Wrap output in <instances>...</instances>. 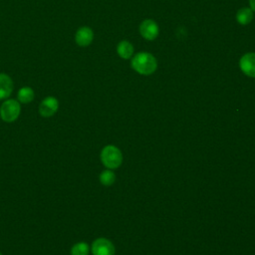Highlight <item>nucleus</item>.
Wrapping results in <instances>:
<instances>
[{
	"label": "nucleus",
	"instance_id": "ddd939ff",
	"mask_svg": "<svg viewBox=\"0 0 255 255\" xmlns=\"http://www.w3.org/2000/svg\"><path fill=\"white\" fill-rule=\"evenodd\" d=\"M90 247L86 242H78L71 248V255H89Z\"/></svg>",
	"mask_w": 255,
	"mask_h": 255
},
{
	"label": "nucleus",
	"instance_id": "0eeeda50",
	"mask_svg": "<svg viewBox=\"0 0 255 255\" xmlns=\"http://www.w3.org/2000/svg\"><path fill=\"white\" fill-rule=\"evenodd\" d=\"M239 67L246 76L255 78V53L249 52L244 54L240 58Z\"/></svg>",
	"mask_w": 255,
	"mask_h": 255
},
{
	"label": "nucleus",
	"instance_id": "7ed1b4c3",
	"mask_svg": "<svg viewBox=\"0 0 255 255\" xmlns=\"http://www.w3.org/2000/svg\"><path fill=\"white\" fill-rule=\"evenodd\" d=\"M21 113V107L18 101L9 99L3 102L0 107V117L6 123H12L18 119Z\"/></svg>",
	"mask_w": 255,
	"mask_h": 255
},
{
	"label": "nucleus",
	"instance_id": "f8f14e48",
	"mask_svg": "<svg viewBox=\"0 0 255 255\" xmlns=\"http://www.w3.org/2000/svg\"><path fill=\"white\" fill-rule=\"evenodd\" d=\"M18 101L22 104H29L34 99V91L30 87H23L18 91Z\"/></svg>",
	"mask_w": 255,
	"mask_h": 255
},
{
	"label": "nucleus",
	"instance_id": "9b49d317",
	"mask_svg": "<svg viewBox=\"0 0 255 255\" xmlns=\"http://www.w3.org/2000/svg\"><path fill=\"white\" fill-rule=\"evenodd\" d=\"M253 19V11L248 7L240 8L236 13V20L240 25H248Z\"/></svg>",
	"mask_w": 255,
	"mask_h": 255
},
{
	"label": "nucleus",
	"instance_id": "423d86ee",
	"mask_svg": "<svg viewBox=\"0 0 255 255\" xmlns=\"http://www.w3.org/2000/svg\"><path fill=\"white\" fill-rule=\"evenodd\" d=\"M59 108V102L55 97H46L39 106V114L44 118L54 116Z\"/></svg>",
	"mask_w": 255,
	"mask_h": 255
},
{
	"label": "nucleus",
	"instance_id": "f03ea898",
	"mask_svg": "<svg viewBox=\"0 0 255 255\" xmlns=\"http://www.w3.org/2000/svg\"><path fill=\"white\" fill-rule=\"evenodd\" d=\"M101 160L106 167L114 169L122 164L123 154L115 145H107L101 151Z\"/></svg>",
	"mask_w": 255,
	"mask_h": 255
},
{
	"label": "nucleus",
	"instance_id": "2eb2a0df",
	"mask_svg": "<svg viewBox=\"0 0 255 255\" xmlns=\"http://www.w3.org/2000/svg\"><path fill=\"white\" fill-rule=\"evenodd\" d=\"M249 5H250V9L255 12V0H249Z\"/></svg>",
	"mask_w": 255,
	"mask_h": 255
},
{
	"label": "nucleus",
	"instance_id": "39448f33",
	"mask_svg": "<svg viewBox=\"0 0 255 255\" xmlns=\"http://www.w3.org/2000/svg\"><path fill=\"white\" fill-rule=\"evenodd\" d=\"M93 255H115L116 250L113 243L106 238H98L92 244Z\"/></svg>",
	"mask_w": 255,
	"mask_h": 255
},
{
	"label": "nucleus",
	"instance_id": "9d476101",
	"mask_svg": "<svg viewBox=\"0 0 255 255\" xmlns=\"http://www.w3.org/2000/svg\"><path fill=\"white\" fill-rule=\"evenodd\" d=\"M117 53L123 59H129L133 54V46L128 41L123 40L117 46Z\"/></svg>",
	"mask_w": 255,
	"mask_h": 255
},
{
	"label": "nucleus",
	"instance_id": "4468645a",
	"mask_svg": "<svg viewBox=\"0 0 255 255\" xmlns=\"http://www.w3.org/2000/svg\"><path fill=\"white\" fill-rule=\"evenodd\" d=\"M115 180H116V174L110 169L104 170L100 174V181L102 184H104L106 186L112 185L115 182Z\"/></svg>",
	"mask_w": 255,
	"mask_h": 255
},
{
	"label": "nucleus",
	"instance_id": "f257e3e1",
	"mask_svg": "<svg viewBox=\"0 0 255 255\" xmlns=\"http://www.w3.org/2000/svg\"><path fill=\"white\" fill-rule=\"evenodd\" d=\"M130 66L136 73L143 76H149L157 69V61L150 53L140 52L132 57Z\"/></svg>",
	"mask_w": 255,
	"mask_h": 255
},
{
	"label": "nucleus",
	"instance_id": "20e7f679",
	"mask_svg": "<svg viewBox=\"0 0 255 255\" xmlns=\"http://www.w3.org/2000/svg\"><path fill=\"white\" fill-rule=\"evenodd\" d=\"M159 33L158 25L152 19H145L139 25V34L148 41L154 40Z\"/></svg>",
	"mask_w": 255,
	"mask_h": 255
},
{
	"label": "nucleus",
	"instance_id": "1a4fd4ad",
	"mask_svg": "<svg viewBox=\"0 0 255 255\" xmlns=\"http://www.w3.org/2000/svg\"><path fill=\"white\" fill-rule=\"evenodd\" d=\"M13 92V81L4 73H0V100L7 99Z\"/></svg>",
	"mask_w": 255,
	"mask_h": 255
},
{
	"label": "nucleus",
	"instance_id": "dca6fc26",
	"mask_svg": "<svg viewBox=\"0 0 255 255\" xmlns=\"http://www.w3.org/2000/svg\"><path fill=\"white\" fill-rule=\"evenodd\" d=\"M0 255H2V254H1V253H0Z\"/></svg>",
	"mask_w": 255,
	"mask_h": 255
},
{
	"label": "nucleus",
	"instance_id": "6e6552de",
	"mask_svg": "<svg viewBox=\"0 0 255 255\" xmlns=\"http://www.w3.org/2000/svg\"><path fill=\"white\" fill-rule=\"evenodd\" d=\"M76 43L81 47L89 46L94 40V32L90 27L84 26L77 30L75 35Z\"/></svg>",
	"mask_w": 255,
	"mask_h": 255
}]
</instances>
